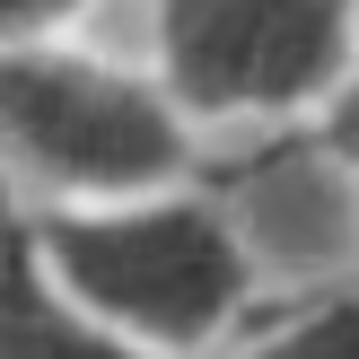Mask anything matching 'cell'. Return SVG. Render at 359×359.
I'll return each instance as SVG.
<instances>
[{
  "label": "cell",
  "mask_w": 359,
  "mask_h": 359,
  "mask_svg": "<svg viewBox=\"0 0 359 359\" xmlns=\"http://www.w3.org/2000/svg\"><path fill=\"white\" fill-rule=\"evenodd\" d=\"M27 245L97 325L132 333L140 351L210 359L263 307V272L237 210L202 184H158L123 202H18Z\"/></svg>",
  "instance_id": "obj_1"
},
{
  "label": "cell",
  "mask_w": 359,
  "mask_h": 359,
  "mask_svg": "<svg viewBox=\"0 0 359 359\" xmlns=\"http://www.w3.org/2000/svg\"><path fill=\"white\" fill-rule=\"evenodd\" d=\"M202 123L149 70L62 44H0V193L9 202H123L193 184Z\"/></svg>",
  "instance_id": "obj_2"
},
{
  "label": "cell",
  "mask_w": 359,
  "mask_h": 359,
  "mask_svg": "<svg viewBox=\"0 0 359 359\" xmlns=\"http://www.w3.org/2000/svg\"><path fill=\"white\" fill-rule=\"evenodd\" d=\"M149 27L193 123H307L359 62V0H149Z\"/></svg>",
  "instance_id": "obj_3"
},
{
  "label": "cell",
  "mask_w": 359,
  "mask_h": 359,
  "mask_svg": "<svg viewBox=\"0 0 359 359\" xmlns=\"http://www.w3.org/2000/svg\"><path fill=\"white\" fill-rule=\"evenodd\" d=\"M0 359H167V351H140L132 333L97 325V316L35 263L27 219H18V202L0 193Z\"/></svg>",
  "instance_id": "obj_4"
},
{
  "label": "cell",
  "mask_w": 359,
  "mask_h": 359,
  "mask_svg": "<svg viewBox=\"0 0 359 359\" xmlns=\"http://www.w3.org/2000/svg\"><path fill=\"white\" fill-rule=\"evenodd\" d=\"M210 359H359V290H316L280 316L255 307Z\"/></svg>",
  "instance_id": "obj_5"
},
{
  "label": "cell",
  "mask_w": 359,
  "mask_h": 359,
  "mask_svg": "<svg viewBox=\"0 0 359 359\" xmlns=\"http://www.w3.org/2000/svg\"><path fill=\"white\" fill-rule=\"evenodd\" d=\"M307 149H316V158H333L342 175H359V62L333 79V97L307 114Z\"/></svg>",
  "instance_id": "obj_6"
},
{
  "label": "cell",
  "mask_w": 359,
  "mask_h": 359,
  "mask_svg": "<svg viewBox=\"0 0 359 359\" xmlns=\"http://www.w3.org/2000/svg\"><path fill=\"white\" fill-rule=\"evenodd\" d=\"M79 9H97V0H0V44H44Z\"/></svg>",
  "instance_id": "obj_7"
}]
</instances>
